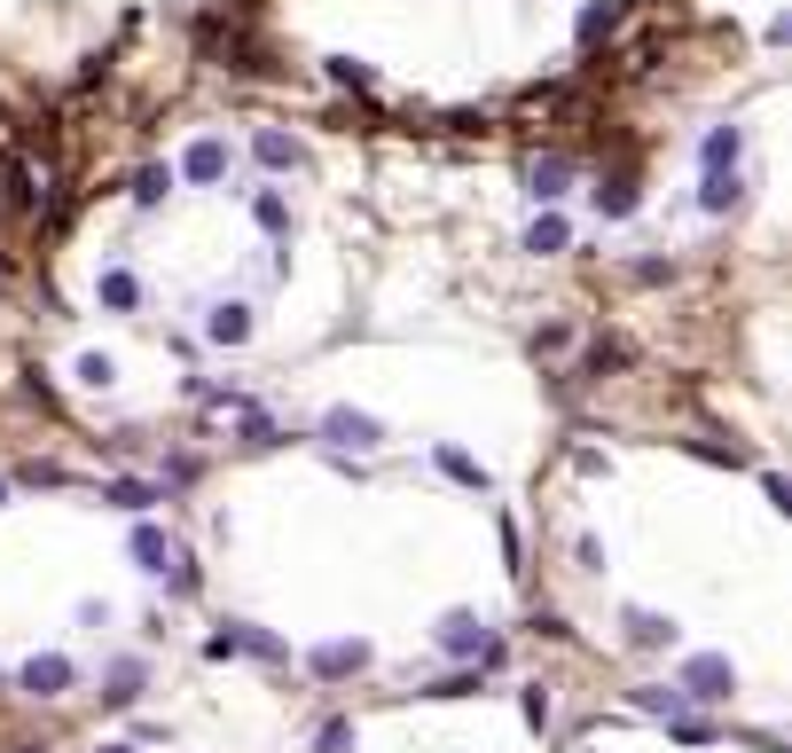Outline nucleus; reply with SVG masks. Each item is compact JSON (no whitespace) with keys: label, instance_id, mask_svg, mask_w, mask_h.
Returning <instances> with one entry per match:
<instances>
[{"label":"nucleus","instance_id":"1","mask_svg":"<svg viewBox=\"0 0 792 753\" xmlns=\"http://www.w3.org/2000/svg\"><path fill=\"white\" fill-rule=\"evenodd\" d=\"M322 440H330V448H354V456H369V448L385 440V425H377L369 408H330V416H322Z\"/></svg>","mask_w":792,"mask_h":753},{"label":"nucleus","instance_id":"2","mask_svg":"<svg viewBox=\"0 0 792 753\" xmlns=\"http://www.w3.org/2000/svg\"><path fill=\"white\" fill-rule=\"evenodd\" d=\"M730 691H738V676H730L722 651H698V659L682 667V699H730Z\"/></svg>","mask_w":792,"mask_h":753},{"label":"nucleus","instance_id":"3","mask_svg":"<svg viewBox=\"0 0 792 753\" xmlns=\"http://www.w3.org/2000/svg\"><path fill=\"white\" fill-rule=\"evenodd\" d=\"M71 683H79V667H71L63 651H32V659H24V691H32V699H63Z\"/></svg>","mask_w":792,"mask_h":753},{"label":"nucleus","instance_id":"4","mask_svg":"<svg viewBox=\"0 0 792 753\" xmlns=\"http://www.w3.org/2000/svg\"><path fill=\"white\" fill-rule=\"evenodd\" d=\"M746 205V174L738 165H707V181H698V212H730Z\"/></svg>","mask_w":792,"mask_h":753},{"label":"nucleus","instance_id":"5","mask_svg":"<svg viewBox=\"0 0 792 753\" xmlns=\"http://www.w3.org/2000/svg\"><path fill=\"white\" fill-rule=\"evenodd\" d=\"M205 338H212V346H243V338H251V306H243V299L205 306Z\"/></svg>","mask_w":792,"mask_h":753},{"label":"nucleus","instance_id":"6","mask_svg":"<svg viewBox=\"0 0 792 753\" xmlns=\"http://www.w3.org/2000/svg\"><path fill=\"white\" fill-rule=\"evenodd\" d=\"M205 651H212V659H228V651H251V659H283V644H275V636H259V628H243V620H228V628H220Z\"/></svg>","mask_w":792,"mask_h":753},{"label":"nucleus","instance_id":"7","mask_svg":"<svg viewBox=\"0 0 792 753\" xmlns=\"http://www.w3.org/2000/svg\"><path fill=\"white\" fill-rule=\"evenodd\" d=\"M525 189H534V205H557L573 189V157H534L525 165Z\"/></svg>","mask_w":792,"mask_h":753},{"label":"nucleus","instance_id":"8","mask_svg":"<svg viewBox=\"0 0 792 753\" xmlns=\"http://www.w3.org/2000/svg\"><path fill=\"white\" fill-rule=\"evenodd\" d=\"M95 299H103L111 314H134V306H142V275H134V268H103V275H95Z\"/></svg>","mask_w":792,"mask_h":753},{"label":"nucleus","instance_id":"9","mask_svg":"<svg viewBox=\"0 0 792 753\" xmlns=\"http://www.w3.org/2000/svg\"><path fill=\"white\" fill-rule=\"evenodd\" d=\"M126 550H134V565H142V573H165V565H181V550H173V534H157V526H134V542H126Z\"/></svg>","mask_w":792,"mask_h":753},{"label":"nucleus","instance_id":"10","mask_svg":"<svg viewBox=\"0 0 792 753\" xmlns=\"http://www.w3.org/2000/svg\"><path fill=\"white\" fill-rule=\"evenodd\" d=\"M181 174H189V181H228V142H212V134H205V142H189Z\"/></svg>","mask_w":792,"mask_h":753},{"label":"nucleus","instance_id":"11","mask_svg":"<svg viewBox=\"0 0 792 753\" xmlns=\"http://www.w3.org/2000/svg\"><path fill=\"white\" fill-rule=\"evenodd\" d=\"M354 667H369V644L354 636V644H322L314 651V676H354Z\"/></svg>","mask_w":792,"mask_h":753},{"label":"nucleus","instance_id":"12","mask_svg":"<svg viewBox=\"0 0 792 753\" xmlns=\"http://www.w3.org/2000/svg\"><path fill=\"white\" fill-rule=\"evenodd\" d=\"M431 463H439V471H448L456 487H479V494H487V463H471L463 448H448V440H439V448H431Z\"/></svg>","mask_w":792,"mask_h":753},{"label":"nucleus","instance_id":"13","mask_svg":"<svg viewBox=\"0 0 792 753\" xmlns=\"http://www.w3.org/2000/svg\"><path fill=\"white\" fill-rule=\"evenodd\" d=\"M738 157H746V126H715L698 142V165H738Z\"/></svg>","mask_w":792,"mask_h":753},{"label":"nucleus","instance_id":"14","mask_svg":"<svg viewBox=\"0 0 792 753\" xmlns=\"http://www.w3.org/2000/svg\"><path fill=\"white\" fill-rule=\"evenodd\" d=\"M251 220L268 228V236H291V197H283V189H259V197H251Z\"/></svg>","mask_w":792,"mask_h":753},{"label":"nucleus","instance_id":"15","mask_svg":"<svg viewBox=\"0 0 792 753\" xmlns=\"http://www.w3.org/2000/svg\"><path fill=\"white\" fill-rule=\"evenodd\" d=\"M573 243V228L557 220V212H534V228H525V251H542V260H550V251H565Z\"/></svg>","mask_w":792,"mask_h":753},{"label":"nucleus","instance_id":"16","mask_svg":"<svg viewBox=\"0 0 792 753\" xmlns=\"http://www.w3.org/2000/svg\"><path fill=\"white\" fill-rule=\"evenodd\" d=\"M439 644H448L456 659H463V651H487V636H479V620H471V613H448V620H439Z\"/></svg>","mask_w":792,"mask_h":753},{"label":"nucleus","instance_id":"17","mask_svg":"<svg viewBox=\"0 0 792 753\" xmlns=\"http://www.w3.org/2000/svg\"><path fill=\"white\" fill-rule=\"evenodd\" d=\"M103 502H118V511H149V502H165V494H157L149 479H111V487H103Z\"/></svg>","mask_w":792,"mask_h":753},{"label":"nucleus","instance_id":"18","mask_svg":"<svg viewBox=\"0 0 792 753\" xmlns=\"http://www.w3.org/2000/svg\"><path fill=\"white\" fill-rule=\"evenodd\" d=\"M612 24H621V0H596V9H581V24H573V32H581V48H596Z\"/></svg>","mask_w":792,"mask_h":753},{"label":"nucleus","instance_id":"19","mask_svg":"<svg viewBox=\"0 0 792 753\" xmlns=\"http://www.w3.org/2000/svg\"><path fill=\"white\" fill-rule=\"evenodd\" d=\"M251 149H259V165H275V174H291V165H299V142H291V134H275V126L259 134Z\"/></svg>","mask_w":792,"mask_h":753},{"label":"nucleus","instance_id":"20","mask_svg":"<svg viewBox=\"0 0 792 753\" xmlns=\"http://www.w3.org/2000/svg\"><path fill=\"white\" fill-rule=\"evenodd\" d=\"M173 197V165H142L134 174V205H165Z\"/></svg>","mask_w":792,"mask_h":753},{"label":"nucleus","instance_id":"21","mask_svg":"<svg viewBox=\"0 0 792 753\" xmlns=\"http://www.w3.org/2000/svg\"><path fill=\"white\" fill-rule=\"evenodd\" d=\"M636 707H644V714H667V722H675V714H682V683H675V691H667V683H644V691H636Z\"/></svg>","mask_w":792,"mask_h":753},{"label":"nucleus","instance_id":"22","mask_svg":"<svg viewBox=\"0 0 792 753\" xmlns=\"http://www.w3.org/2000/svg\"><path fill=\"white\" fill-rule=\"evenodd\" d=\"M596 212H604V220H628V212H636V189H628V181H604V189H596Z\"/></svg>","mask_w":792,"mask_h":753},{"label":"nucleus","instance_id":"23","mask_svg":"<svg viewBox=\"0 0 792 753\" xmlns=\"http://www.w3.org/2000/svg\"><path fill=\"white\" fill-rule=\"evenodd\" d=\"M314 753H354V722H345V714H330V722L314 730Z\"/></svg>","mask_w":792,"mask_h":753},{"label":"nucleus","instance_id":"24","mask_svg":"<svg viewBox=\"0 0 792 753\" xmlns=\"http://www.w3.org/2000/svg\"><path fill=\"white\" fill-rule=\"evenodd\" d=\"M628 636H636V644H667L675 620H659V613H628Z\"/></svg>","mask_w":792,"mask_h":753},{"label":"nucleus","instance_id":"25","mask_svg":"<svg viewBox=\"0 0 792 753\" xmlns=\"http://www.w3.org/2000/svg\"><path fill=\"white\" fill-rule=\"evenodd\" d=\"M111 377H118V362H111V354H79V385H95V393H103Z\"/></svg>","mask_w":792,"mask_h":753},{"label":"nucleus","instance_id":"26","mask_svg":"<svg viewBox=\"0 0 792 753\" xmlns=\"http://www.w3.org/2000/svg\"><path fill=\"white\" fill-rule=\"evenodd\" d=\"M9 197H17V212H32V205H40V189H32V165H24V157L9 165Z\"/></svg>","mask_w":792,"mask_h":753},{"label":"nucleus","instance_id":"27","mask_svg":"<svg viewBox=\"0 0 792 753\" xmlns=\"http://www.w3.org/2000/svg\"><path fill=\"white\" fill-rule=\"evenodd\" d=\"M330 79H337V87H377L369 63H354V55H330Z\"/></svg>","mask_w":792,"mask_h":753},{"label":"nucleus","instance_id":"28","mask_svg":"<svg viewBox=\"0 0 792 753\" xmlns=\"http://www.w3.org/2000/svg\"><path fill=\"white\" fill-rule=\"evenodd\" d=\"M0 511H9V479H0Z\"/></svg>","mask_w":792,"mask_h":753},{"label":"nucleus","instance_id":"29","mask_svg":"<svg viewBox=\"0 0 792 753\" xmlns=\"http://www.w3.org/2000/svg\"><path fill=\"white\" fill-rule=\"evenodd\" d=\"M103 753H126V745H103Z\"/></svg>","mask_w":792,"mask_h":753}]
</instances>
